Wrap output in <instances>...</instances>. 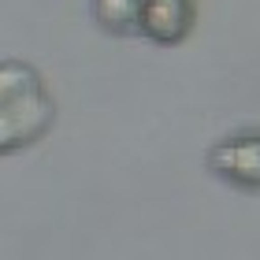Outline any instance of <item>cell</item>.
<instances>
[{
	"mask_svg": "<svg viewBox=\"0 0 260 260\" xmlns=\"http://www.w3.org/2000/svg\"><path fill=\"white\" fill-rule=\"evenodd\" d=\"M52 123V101L38 71L26 63H0V152L30 145Z\"/></svg>",
	"mask_w": 260,
	"mask_h": 260,
	"instance_id": "obj_1",
	"label": "cell"
},
{
	"mask_svg": "<svg viewBox=\"0 0 260 260\" xmlns=\"http://www.w3.org/2000/svg\"><path fill=\"white\" fill-rule=\"evenodd\" d=\"M208 171L238 193H260V130H238L208 149Z\"/></svg>",
	"mask_w": 260,
	"mask_h": 260,
	"instance_id": "obj_2",
	"label": "cell"
},
{
	"mask_svg": "<svg viewBox=\"0 0 260 260\" xmlns=\"http://www.w3.org/2000/svg\"><path fill=\"white\" fill-rule=\"evenodd\" d=\"M197 26V0H145L141 38L152 45H182Z\"/></svg>",
	"mask_w": 260,
	"mask_h": 260,
	"instance_id": "obj_3",
	"label": "cell"
},
{
	"mask_svg": "<svg viewBox=\"0 0 260 260\" xmlns=\"http://www.w3.org/2000/svg\"><path fill=\"white\" fill-rule=\"evenodd\" d=\"M141 8L145 0H93V19L115 38H141Z\"/></svg>",
	"mask_w": 260,
	"mask_h": 260,
	"instance_id": "obj_4",
	"label": "cell"
}]
</instances>
